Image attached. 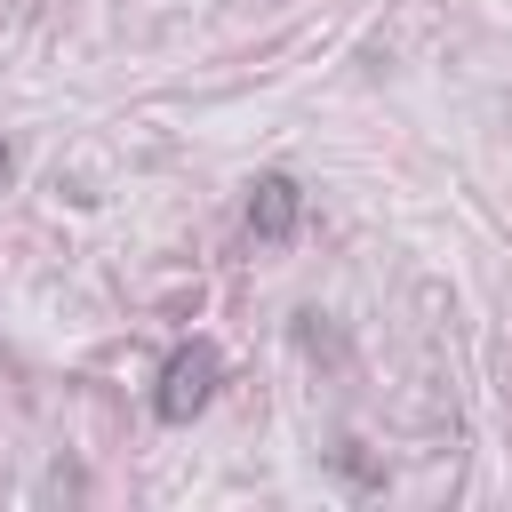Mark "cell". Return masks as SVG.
Returning <instances> with one entry per match:
<instances>
[{"label":"cell","mask_w":512,"mask_h":512,"mask_svg":"<svg viewBox=\"0 0 512 512\" xmlns=\"http://www.w3.org/2000/svg\"><path fill=\"white\" fill-rule=\"evenodd\" d=\"M296 216H304L296 176H256V184H248V232H256V240H288Z\"/></svg>","instance_id":"obj_2"},{"label":"cell","mask_w":512,"mask_h":512,"mask_svg":"<svg viewBox=\"0 0 512 512\" xmlns=\"http://www.w3.org/2000/svg\"><path fill=\"white\" fill-rule=\"evenodd\" d=\"M0 176H8V144H0Z\"/></svg>","instance_id":"obj_3"},{"label":"cell","mask_w":512,"mask_h":512,"mask_svg":"<svg viewBox=\"0 0 512 512\" xmlns=\"http://www.w3.org/2000/svg\"><path fill=\"white\" fill-rule=\"evenodd\" d=\"M216 376H224V360H216V344H208V336H192V344H176V352H168V368H160V392H152V408H160V424H192V416L208 408V392H216Z\"/></svg>","instance_id":"obj_1"}]
</instances>
